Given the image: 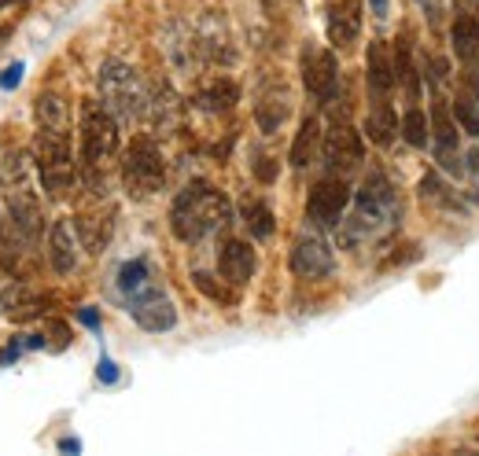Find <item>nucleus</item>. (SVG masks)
Instances as JSON below:
<instances>
[{"mask_svg":"<svg viewBox=\"0 0 479 456\" xmlns=\"http://www.w3.org/2000/svg\"><path fill=\"white\" fill-rule=\"evenodd\" d=\"M192 104L204 114H229L240 104V85L233 78H214L192 96Z\"/></svg>","mask_w":479,"mask_h":456,"instance_id":"17","label":"nucleus"},{"mask_svg":"<svg viewBox=\"0 0 479 456\" xmlns=\"http://www.w3.org/2000/svg\"><path fill=\"white\" fill-rule=\"evenodd\" d=\"M465 169L475 177V181H479V147H472L468 151V155H465Z\"/></svg>","mask_w":479,"mask_h":456,"instance_id":"36","label":"nucleus"},{"mask_svg":"<svg viewBox=\"0 0 479 456\" xmlns=\"http://www.w3.org/2000/svg\"><path fill=\"white\" fill-rule=\"evenodd\" d=\"M259 269V255L247 240H225L218 247V276L229 287H243Z\"/></svg>","mask_w":479,"mask_h":456,"instance_id":"14","label":"nucleus"},{"mask_svg":"<svg viewBox=\"0 0 479 456\" xmlns=\"http://www.w3.org/2000/svg\"><path fill=\"white\" fill-rule=\"evenodd\" d=\"M347 207H350V188L336 173L321 177V181L310 188V195H307V217L317 228H336Z\"/></svg>","mask_w":479,"mask_h":456,"instance_id":"8","label":"nucleus"},{"mask_svg":"<svg viewBox=\"0 0 479 456\" xmlns=\"http://www.w3.org/2000/svg\"><path fill=\"white\" fill-rule=\"evenodd\" d=\"M148 287H151V269H148L144 258H133V262H125V265L118 269V291H122V295L137 298V295L148 291Z\"/></svg>","mask_w":479,"mask_h":456,"instance_id":"26","label":"nucleus"},{"mask_svg":"<svg viewBox=\"0 0 479 456\" xmlns=\"http://www.w3.org/2000/svg\"><path fill=\"white\" fill-rule=\"evenodd\" d=\"M60 449H63V452H82V442H78V438H63Z\"/></svg>","mask_w":479,"mask_h":456,"instance_id":"37","label":"nucleus"},{"mask_svg":"<svg viewBox=\"0 0 479 456\" xmlns=\"http://www.w3.org/2000/svg\"><path fill=\"white\" fill-rule=\"evenodd\" d=\"M115 210H104V214H78L74 217V224H78V236H82V247L92 250V255H100V250L108 247L111 240V228H115Z\"/></svg>","mask_w":479,"mask_h":456,"instance_id":"21","label":"nucleus"},{"mask_svg":"<svg viewBox=\"0 0 479 456\" xmlns=\"http://www.w3.org/2000/svg\"><path fill=\"white\" fill-rule=\"evenodd\" d=\"M291 111V99H288V89L284 85H269L262 96H259V104H255V122H259V130L262 133H276L284 125Z\"/></svg>","mask_w":479,"mask_h":456,"instance_id":"18","label":"nucleus"},{"mask_svg":"<svg viewBox=\"0 0 479 456\" xmlns=\"http://www.w3.org/2000/svg\"><path fill=\"white\" fill-rule=\"evenodd\" d=\"M192 280H196V287L204 291L207 298H214V302H236V295L229 291V287H221V284H214V276H207V272H192Z\"/></svg>","mask_w":479,"mask_h":456,"instance_id":"30","label":"nucleus"},{"mask_svg":"<svg viewBox=\"0 0 479 456\" xmlns=\"http://www.w3.org/2000/svg\"><path fill=\"white\" fill-rule=\"evenodd\" d=\"M450 44H453V56L461 63H472L479 56V19L472 15H458L450 27Z\"/></svg>","mask_w":479,"mask_h":456,"instance_id":"22","label":"nucleus"},{"mask_svg":"<svg viewBox=\"0 0 479 456\" xmlns=\"http://www.w3.org/2000/svg\"><path fill=\"white\" fill-rule=\"evenodd\" d=\"M432 137H435L439 162L450 166V169H461V159H458V125H453V118H450L443 99H435V107H432Z\"/></svg>","mask_w":479,"mask_h":456,"instance_id":"16","label":"nucleus"},{"mask_svg":"<svg viewBox=\"0 0 479 456\" xmlns=\"http://www.w3.org/2000/svg\"><path fill=\"white\" fill-rule=\"evenodd\" d=\"M395 74H398L402 89H406V96L417 104L420 82H417V67H413V52H410V41H406V37H398V41H395Z\"/></svg>","mask_w":479,"mask_h":456,"instance_id":"25","label":"nucleus"},{"mask_svg":"<svg viewBox=\"0 0 479 456\" xmlns=\"http://www.w3.org/2000/svg\"><path fill=\"white\" fill-rule=\"evenodd\" d=\"M148 111H151V118H156V125H159V130H170V125L173 122H178V96H173L166 85L156 92V96H151L148 99Z\"/></svg>","mask_w":479,"mask_h":456,"instance_id":"27","label":"nucleus"},{"mask_svg":"<svg viewBox=\"0 0 479 456\" xmlns=\"http://www.w3.org/2000/svg\"><path fill=\"white\" fill-rule=\"evenodd\" d=\"M96 85H100V99L108 104V111L118 122H133L148 111V96L140 89V78L130 63L122 59H108L96 74Z\"/></svg>","mask_w":479,"mask_h":456,"instance_id":"4","label":"nucleus"},{"mask_svg":"<svg viewBox=\"0 0 479 456\" xmlns=\"http://www.w3.org/2000/svg\"><path fill=\"white\" fill-rule=\"evenodd\" d=\"M255 173H259V181H276V166H273V159H259V166H255Z\"/></svg>","mask_w":479,"mask_h":456,"instance_id":"33","label":"nucleus"},{"mask_svg":"<svg viewBox=\"0 0 479 456\" xmlns=\"http://www.w3.org/2000/svg\"><path fill=\"white\" fill-rule=\"evenodd\" d=\"M34 169H37L44 192L52 195V199H63L74 188V181H78V166H74L70 125H37V137H34Z\"/></svg>","mask_w":479,"mask_h":456,"instance_id":"2","label":"nucleus"},{"mask_svg":"<svg viewBox=\"0 0 479 456\" xmlns=\"http://www.w3.org/2000/svg\"><path fill=\"white\" fill-rule=\"evenodd\" d=\"M78 320H82L85 327H92V332H96V327H100V313H96L92 306H82V310H78Z\"/></svg>","mask_w":479,"mask_h":456,"instance_id":"34","label":"nucleus"},{"mask_svg":"<svg viewBox=\"0 0 479 456\" xmlns=\"http://www.w3.org/2000/svg\"><path fill=\"white\" fill-rule=\"evenodd\" d=\"M240 217L247 224V232L255 236V240H269L276 232V217L273 210L266 207L262 199H243V207H240Z\"/></svg>","mask_w":479,"mask_h":456,"instance_id":"24","label":"nucleus"},{"mask_svg":"<svg viewBox=\"0 0 479 456\" xmlns=\"http://www.w3.org/2000/svg\"><path fill=\"white\" fill-rule=\"evenodd\" d=\"M453 118H458V125L468 137H479V111L468 92H458V99H453Z\"/></svg>","mask_w":479,"mask_h":456,"instance_id":"29","label":"nucleus"},{"mask_svg":"<svg viewBox=\"0 0 479 456\" xmlns=\"http://www.w3.org/2000/svg\"><path fill=\"white\" fill-rule=\"evenodd\" d=\"M417 192H420V199H424V202H432V207H439V210H465L461 195H453V188L443 181V177H439L435 169H427V173L420 177Z\"/></svg>","mask_w":479,"mask_h":456,"instance_id":"23","label":"nucleus"},{"mask_svg":"<svg viewBox=\"0 0 479 456\" xmlns=\"http://www.w3.org/2000/svg\"><path fill=\"white\" fill-rule=\"evenodd\" d=\"M262 4H266L269 19H281V15H284V8L291 4V0H262Z\"/></svg>","mask_w":479,"mask_h":456,"instance_id":"35","label":"nucleus"},{"mask_svg":"<svg viewBox=\"0 0 479 456\" xmlns=\"http://www.w3.org/2000/svg\"><path fill=\"white\" fill-rule=\"evenodd\" d=\"M317 147H321V122L314 114H307L299 122V133H295L291 151H288L291 169H307L314 162V155H317Z\"/></svg>","mask_w":479,"mask_h":456,"instance_id":"19","label":"nucleus"},{"mask_svg":"<svg viewBox=\"0 0 479 456\" xmlns=\"http://www.w3.org/2000/svg\"><path fill=\"white\" fill-rule=\"evenodd\" d=\"M133 306H130V313H133V320L144 327V332H170L173 324H178V310H173V302H170V295L163 291V287H156L151 284L148 291H140L137 298H130Z\"/></svg>","mask_w":479,"mask_h":456,"instance_id":"11","label":"nucleus"},{"mask_svg":"<svg viewBox=\"0 0 479 456\" xmlns=\"http://www.w3.org/2000/svg\"><path fill=\"white\" fill-rule=\"evenodd\" d=\"M427 114L420 111V107H410L406 111V118H402V140H406L410 147H424L427 144Z\"/></svg>","mask_w":479,"mask_h":456,"instance_id":"28","label":"nucleus"},{"mask_svg":"<svg viewBox=\"0 0 479 456\" xmlns=\"http://www.w3.org/2000/svg\"><path fill=\"white\" fill-rule=\"evenodd\" d=\"M96 375H100V383H118V368H115V361H111V358H100Z\"/></svg>","mask_w":479,"mask_h":456,"instance_id":"31","label":"nucleus"},{"mask_svg":"<svg viewBox=\"0 0 479 456\" xmlns=\"http://www.w3.org/2000/svg\"><path fill=\"white\" fill-rule=\"evenodd\" d=\"M233 221V207L211 181H188L170 207V232L181 243H204Z\"/></svg>","mask_w":479,"mask_h":456,"instance_id":"1","label":"nucleus"},{"mask_svg":"<svg viewBox=\"0 0 479 456\" xmlns=\"http://www.w3.org/2000/svg\"><path fill=\"white\" fill-rule=\"evenodd\" d=\"M22 82V63H12L4 74H0V89H15Z\"/></svg>","mask_w":479,"mask_h":456,"instance_id":"32","label":"nucleus"},{"mask_svg":"<svg viewBox=\"0 0 479 456\" xmlns=\"http://www.w3.org/2000/svg\"><path fill=\"white\" fill-rule=\"evenodd\" d=\"M122 185L133 199H148L166 185V159L151 137H133L122 151Z\"/></svg>","mask_w":479,"mask_h":456,"instance_id":"5","label":"nucleus"},{"mask_svg":"<svg viewBox=\"0 0 479 456\" xmlns=\"http://www.w3.org/2000/svg\"><path fill=\"white\" fill-rule=\"evenodd\" d=\"M362 22H365V12H362V0H329V41L336 52H350L362 37Z\"/></svg>","mask_w":479,"mask_h":456,"instance_id":"10","label":"nucleus"},{"mask_svg":"<svg viewBox=\"0 0 479 456\" xmlns=\"http://www.w3.org/2000/svg\"><path fill=\"white\" fill-rule=\"evenodd\" d=\"M398 130H402V125H398L395 107L387 104V99H376L372 111H369V118H365V137H369L376 147H387V144H395Z\"/></svg>","mask_w":479,"mask_h":456,"instance_id":"20","label":"nucleus"},{"mask_svg":"<svg viewBox=\"0 0 479 456\" xmlns=\"http://www.w3.org/2000/svg\"><path fill=\"white\" fill-rule=\"evenodd\" d=\"M365 82H369V92L372 99H387L398 85V74H395V63L387 56V44L384 41H372L369 44V56H365Z\"/></svg>","mask_w":479,"mask_h":456,"instance_id":"15","label":"nucleus"},{"mask_svg":"<svg viewBox=\"0 0 479 456\" xmlns=\"http://www.w3.org/2000/svg\"><path fill=\"white\" fill-rule=\"evenodd\" d=\"M321 159H324V169L336 173V177H347L350 169H358L362 159H365V144H362V133L355 125L347 122H336L329 133H324V144H321Z\"/></svg>","mask_w":479,"mask_h":456,"instance_id":"7","label":"nucleus"},{"mask_svg":"<svg viewBox=\"0 0 479 456\" xmlns=\"http://www.w3.org/2000/svg\"><path fill=\"white\" fill-rule=\"evenodd\" d=\"M82 236H78V224L74 217H56L52 221V232H48V262L60 276H70L82 262Z\"/></svg>","mask_w":479,"mask_h":456,"instance_id":"13","label":"nucleus"},{"mask_svg":"<svg viewBox=\"0 0 479 456\" xmlns=\"http://www.w3.org/2000/svg\"><path fill=\"white\" fill-rule=\"evenodd\" d=\"M78 140H82V166H85V177H89V185L96 188V173H104V166L118 155V147H122L118 118L108 111L104 99H82Z\"/></svg>","mask_w":479,"mask_h":456,"instance_id":"3","label":"nucleus"},{"mask_svg":"<svg viewBox=\"0 0 479 456\" xmlns=\"http://www.w3.org/2000/svg\"><path fill=\"white\" fill-rule=\"evenodd\" d=\"M288 265L299 280H324V276H332V269H336V255H332L329 240H324L321 232H302L291 243Z\"/></svg>","mask_w":479,"mask_h":456,"instance_id":"9","label":"nucleus"},{"mask_svg":"<svg viewBox=\"0 0 479 456\" xmlns=\"http://www.w3.org/2000/svg\"><path fill=\"white\" fill-rule=\"evenodd\" d=\"M395 214H398L395 185L380 169H372L358 188V221H384V217H395Z\"/></svg>","mask_w":479,"mask_h":456,"instance_id":"12","label":"nucleus"},{"mask_svg":"<svg viewBox=\"0 0 479 456\" xmlns=\"http://www.w3.org/2000/svg\"><path fill=\"white\" fill-rule=\"evenodd\" d=\"M302 85L317 104H332L339 92V63L332 48L307 44L302 48Z\"/></svg>","mask_w":479,"mask_h":456,"instance_id":"6","label":"nucleus"}]
</instances>
